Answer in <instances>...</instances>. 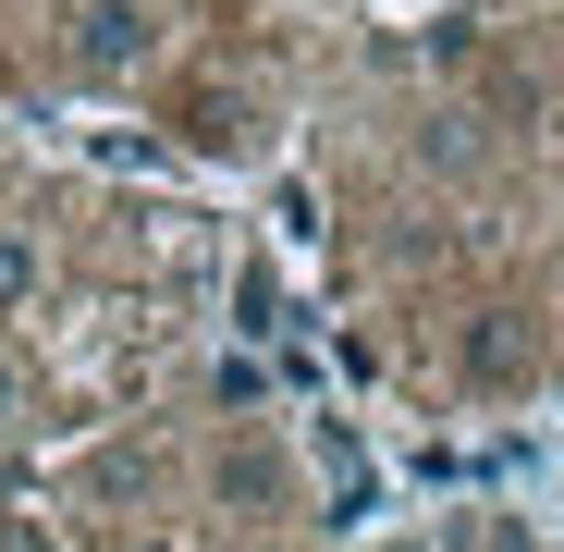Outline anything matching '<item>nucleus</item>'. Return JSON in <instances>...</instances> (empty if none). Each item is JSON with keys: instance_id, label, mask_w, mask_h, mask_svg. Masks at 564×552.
Returning a JSON list of instances; mask_svg holds the SVG:
<instances>
[{"instance_id": "39448f33", "label": "nucleus", "mask_w": 564, "mask_h": 552, "mask_svg": "<svg viewBox=\"0 0 564 552\" xmlns=\"http://www.w3.org/2000/svg\"><path fill=\"white\" fill-rule=\"evenodd\" d=\"M13 307H37V246L0 234V320H13Z\"/></svg>"}, {"instance_id": "f257e3e1", "label": "nucleus", "mask_w": 564, "mask_h": 552, "mask_svg": "<svg viewBox=\"0 0 564 552\" xmlns=\"http://www.w3.org/2000/svg\"><path fill=\"white\" fill-rule=\"evenodd\" d=\"M307 467H319V491H332V528H368V516H381V467H368V442H356L344 418H307Z\"/></svg>"}, {"instance_id": "9d476101", "label": "nucleus", "mask_w": 564, "mask_h": 552, "mask_svg": "<svg viewBox=\"0 0 564 552\" xmlns=\"http://www.w3.org/2000/svg\"><path fill=\"white\" fill-rule=\"evenodd\" d=\"M123 552H184V540H123Z\"/></svg>"}, {"instance_id": "9b49d317", "label": "nucleus", "mask_w": 564, "mask_h": 552, "mask_svg": "<svg viewBox=\"0 0 564 552\" xmlns=\"http://www.w3.org/2000/svg\"><path fill=\"white\" fill-rule=\"evenodd\" d=\"M381 552H417V540H381Z\"/></svg>"}, {"instance_id": "7ed1b4c3", "label": "nucleus", "mask_w": 564, "mask_h": 552, "mask_svg": "<svg viewBox=\"0 0 564 552\" xmlns=\"http://www.w3.org/2000/svg\"><path fill=\"white\" fill-rule=\"evenodd\" d=\"M466 368H479V381H516V368H528V332H516V320H479V332H466Z\"/></svg>"}, {"instance_id": "1a4fd4ad", "label": "nucleus", "mask_w": 564, "mask_h": 552, "mask_svg": "<svg viewBox=\"0 0 564 552\" xmlns=\"http://www.w3.org/2000/svg\"><path fill=\"white\" fill-rule=\"evenodd\" d=\"M13 418H25V381H13V368H0V442H13Z\"/></svg>"}, {"instance_id": "f03ea898", "label": "nucleus", "mask_w": 564, "mask_h": 552, "mask_svg": "<svg viewBox=\"0 0 564 552\" xmlns=\"http://www.w3.org/2000/svg\"><path fill=\"white\" fill-rule=\"evenodd\" d=\"M135 50H148V25H135V0H99V13H86V62H111V74H123Z\"/></svg>"}, {"instance_id": "20e7f679", "label": "nucleus", "mask_w": 564, "mask_h": 552, "mask_svg": "<svg viewBox=\"0 0 564 552\" xmlns=\"http://www.w3.org/2000/svg\"><path fill=\"white\" fill-rule=\"evenodd\" d=\"M234 307H246V332H258V344H282V332H295V307H282V283H270V270H246V283H234Z\"/></svg>"}, {"instance_id": "6e6552de", "label": "nucleus", "mask_w": 564, "mask_h": 552, "mask_svg": "<svg viewBox=\"0 0 564 552\" xmlns=\"http://www.w3.org/2000/svg\"><path fill=\"white\" fill-rule=\"evenodd\" d=\"M0 552H62V540H50V516H25V504H13V516H0Z\"/></svg>"}, {"instance_id": "423d86ee", "label": "nucleus", "mask_w": 564, "mask_h": 552, "mask_svg": "<svg viewBox=\"0 0 564 552\" xmlns=\"http://www.w3.org/2000/svg\"><path fill=\"white\" fill-rule=\"evenodd\" d=\"M270 221H282V246H319V197H307V184H282Z\"/></svg>"}, {"instance_id": "0eeeda50", "label": "nucleus", "mask_w": 564, "mask_h": 552, "mask_svg": "<svg viewBox=\"0 0 564 552\" xmlns=\"http://www.w3.org/2000/svg\"><path fill=\"white\" fill-rule=\"evenodd\" d=\"M221 491H234V504H270V491H282V467H270V454H234Z\"/></svg>"}]
</instances>
